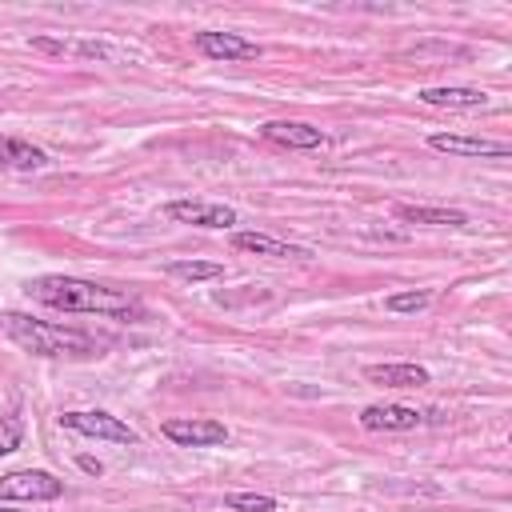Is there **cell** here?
Here are the masks:
<instances>
[{
	"label": "cell",
	"mask_w": 512,
	"mask_h": 512,
	"mask_svg": "<svg viewBox=\"0 0 512 512\" xmlns=\"http://www.w3.org/2000/svg\"><path fill=\"white\" fill-rule=\"evenodd\" d=\"M432 304V292L428 288H412V292H392L384 296V308L388 312H424Z\"/></svg>",
	"instance_id": "obj_19"
},
{
	"label": "cell",
	"mask_w": 512,
	"mask_h": 512,
	"mask_svg": "<svg viewBox=\"0 0 512 512\" xmlns=\"http://www.w3.org/2000/svg\"><path fill=\"white\" fill-rule=\"evenodd\" d=\"M28 296L44 308H56V312H92V316H144L140 300L120 292V288H108V284H96V280H84V276H36L28 284Z\"/></svg>",
	"instance_id": "obj_1"
},
{
	"label": "cell",
	"mask_w": 512,
	"mask_h": 512,
	"mask_svg": "<svg viewBox=\"0 0 512 512\" xmlns=\"http://www.w3.org/2000/svg\"><path fill=\"white\" fill-rule=\"evenodd\" d=\"M232 248L252 252V256H268V260H312V252L304 244H288V240H276L268 232H232Z\"/></svg>",
	"instance_id": "obj_11"
},
{
	"label": "cell",
	"mask_w": 512,
	"mask_h": 512,
	"mask_svg": "<svg viewBox=\"0 0 512 512\" xmlns=\"http://www.w3.org/2000/svg\"><path fill=\"white\" fill-rule=\"evenodd\" d=\"M0 512H16V508H0Z\"/></svg>",
	"instance_id": "obj_21"
},
{
	"label": "cell",
	"mask_w": 512,
	"mask_h": 512,
	"mask_svg": "<svg viewBox=\"0 0 512 512\" xmlns=\"http://www.w3.org/2000/svg\"><path fill=\"white\" fill-rule=\"evenodd\" d=\"M64 480H56L44 468H20L0 476V500H60Z\"/></svg>",
	"instance_id": "obj_7"
},
{
	"label": "cell",
	"mask_w": 512,
	"mask_h": 512,
	"mask_svg": "<svg viewBox=\"0 0 512 512\" xmlns=\"http://www.w3.org/2000/svg\"><path fill=\"white\" fill-rule=\"evenodd\" d=\"M164 216L176 220V224H192V228H232L236 224V208L216 204V200H200V196L168 200Z\"/></svg>",
	"instance_id": "obj_6"
},
{
	"label": "cell",
	"mask_w": 512,
	"mask_h": 512,
	"mask_svg": "<svg viewBox=\"0 0 512 512\" xmlns=\"http://www.w3.org/2000/svg\"><path fill=\"white\" fill-rule=\"evenodd\" d=\"M364 376L372 384H384V388H424L432 384V372L424 364H408V360H388V364H368Z\"/></svg>",
	"instance_id": "obj_12"
},
{
	"label": "cell",
	"mask_w": 512,
	"mask_h": 512,
	"mask_svg": "<svg viewBox=\"0 0 512 512\" xmlns=\"http://www.w3.org/2000/svg\"><path fill=\"white\" fill-rule=\"evenodd\" d=\"M428 148L448 152V156H480V160H500L512 152L508 140H488V136H460V132H432Z\"/></svg>",
	"instance_id": "obj_8"
},
{
	"label": "cell",
	"mask_w": 512,
	"mask_h": 512,
	"mask_svg": "<svg viewBox=\"0 0 512 512\" xmlns=\"http://www.w3.org/2000/svg\"><path fill=\"white\" fill-rule=\"evenodd\" d=\"M28 44L44 56H76V60H108L112 52L96 40H68V36H28Z\"/></svg>",
	"instance_id": "obj_14"
},
{
	"label": "cell",
	"mask_w": 512,
	"mask_h": 512,
	"mask_svg": "<svg viewBox=\"0 0 512 512\" xmlns=\"http://www.w3.org/2000/svg\"><path fill=\"white\" fill-rule=\"evenodd\" d=\"M192 48L204 60H224V64H244L264 56V48L240 32H192Z\"/></svg>",
	"instance_id": "obj_5"
},
{
	"label": "cell",
	"mask_w": 512,
	"mask_h": 512,
	"mask_svg": "<svg viewBox=\"0 0 512 512\" xmlns=\"http://www.w3.org/2000/svg\"><path fill=\"white\" fill-rule=\"evenodd\" d=\"M396 216L408 224H432V228H464L468 224V212L440 208V204H396Z\"/></svg>",
	"instance_id": "obj_15"
},
{
	"label": "cell",
	"mask_w": 512,
	"mask_h": 512,
	"mask_svg": "<svg viewBox=\"0 0 512 512\" xmlns=\"http://www.w3.org/2000/svg\"><path fill=\"white\" fill-rule=\"evenodd\" d=\"M416 100L428 104V108H448V112L488 108V92H480V88H452V84H444V88H420Z\"/></svg>",
	"instance_id": "obj_13"
},
{
	"label": "cell",
	"mask_w": 512,
	"mask_h": 512,
	"mask_svg": "<svg viewBox=\"0 0 512 512\" xmlns=\"http://www.w3.org/2000/svg\"><path fill=\"white\" fill-rule=\"evenodd\" d=\"M0 336L12 340L16 348L32 352V356H72V360H84V356H100V348H104L96 336H88L80 328L36 320L28 312H0Z\"/></svg>",
	"instance_id": "obj_2"
},
{
	"label": "cell",
	"mask_w": 512,
	"mask_h": 512,
	"mask_svg": "<svg viewBox=\"0 0 512 512\" xmlns=\"http://www.w3.org/2000/svg\"><path fill=\"white\" fill-rule=\"evenodd\" d=\"M24 440V420L20 416H0V456L16 452Z\"/></svg>",
	"instance_id": "obj_20"
},
{
	"label": "cell",
	"mask_w": 512,
	"mask_h": 512,
	"mask_svg": "<svg viewBox=\"0 0 512 512\" xmlns=\"http://www.w3.org/2000/svg\"><path fill=\"white\" fill-rule=\"evenodd\" d=\"M224 508L228 512H276V496H264V492H228L224 496Z\"/></svg>",
	"instance_id": "obj_18"
},
{
	"label": "cell",
	"mask_w": 512,
	"mask_h": 512,
	"mask_svg": "<svg viewBox=\"0 0 512 512\" xmlns=\"http://www.w3.org/2000/svg\"><path fill=\"white\" fill-rule=\"evenodd\" d=\"M160 432L176 448H216L228 440V424L216 416H168L160 424Z\"/></svg>",
	"instance_id": "obj_4"
},
{
	"label": "cell",
	"mask_w": 512,
	"mask_h": 512,
	"mask_svg": "<svg viewBox=\"0 0 512 512\" xmlns=\"http://www.w3.org/2000/svg\"><path fill=\"white\" fill-rule=\"evenodd\" d=\"M60 424L68 432H80V436H92V440H108V444H136V428H128L120 416L104 412V408H72L60 416Z\"/></svg>",
	"instance_id": "obj_3"
},
{
	"label": "cell",
	"mask_w": 512,
	"mask_h": 512,
	"mask_svg": "<svg viewBox=\"0 0 512 512\" xmlns=\"http://www.w3.org/2000/svg\"><path fill=\"white\" fill-rule=\"evenodd\" d=\"M260 136H264L268 144L300 148V152H308V148H324V140H328L316 124H304V120H264V124H260Z\"/></svg>",
	"instance_id": "obj_9"
},
{
	"label": "cell",
	"mask_w": 512,
	"mask_h": 512,
	"mask_svg": "<svg viewBox=\"0 0 512 512\" xmlns=\"http://www.w3.org/2000/svg\"><path fill=\"white\" fill-rule=\"evenodd\" d=\"M164 272H168L172 280L196 284V280H220V276H224V264H212V260H168Z\"/></svg>",
	"instance_id": "obj_17"
},
{
	"label": "cell",
	"mask_w": 512,
	"mask_h": 512,
	"mask_svg": "<svg viewBox=\"0 0 512 512\" xmlns=\"http://www.w3.org/2000/svg\"><path fill=\"white\" fill-rule=\"evenodd\" d=\"M44 164H48V152L36 148L32 140H24V136H0V168L32 172V168H44Z\"/></svg>",
	"instance_id": "obj_16"
},
{
	"label": "cell",
	"mask_w": 512,
	"mask_h": 512,
	"mask_svg": "<svg viewBox=\"0 0 512 512\" xmlns=\"http://www.w3.org/2000/svg\"><path fill=\"white\" fill-rule=\"evenodd\" d=\"M424 412L412 408V404H368L360 408V428L368 432H408V428H420Z\"/></svg>",
	"instance_id": "obj_10"
}]
</instances>
